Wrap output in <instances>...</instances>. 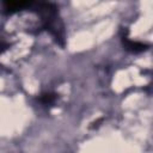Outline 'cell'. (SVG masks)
I'll use <instances>...</instances> for the list:
<instances>
[{
    "mask_svg": "<svg viewBox=\"0 0 153 153\" xmlns=\"http://www.w3.org/2000/svg\"><path fill=\"white\" fill-rule=\"evenodd\" d=\"M128 30H124V33L122 35V43L124 45V48L128 51L131 53H141L143 50H146L148 48V44H145L142 42H137V41H131L128 38Z\"/></svg>",
    "mask_w": 153,
    "mask_h": 153,
    "instance_id": "obj_1",
    "label": "cell"
},
{
    "mask_svg": "<svg viewBox=\"0 0 153 153\" xmlns=\"http://www.w3.org/2000/svg\"><path fill=\"white\" fill-rule=\"evenodd\" d=\"M33 2L31 1H5L4 8L7 13H13L17 11H20L25 7H31Z\"/></svg>",
    "mask_w": 153,
    "mask_h": 153,
    "instance_id": "obj_2",
    "label": "cell"
},
{
    "mask_svg": "<svg viewBox=\"0 0 153 153\" xmlns=\"http://www.w3.org/2000/svg\"><path fill=\"white\" fill-rule=\"evenodd\" d=\"M57 96L56 93H53V92H45V93H42L39 96V102L44 105H50V104H54L55 100H56Z\"/></svg>",
    "mask_w": 153,
    "mask_h": 153,
    "instance_id": "obj_3",
    "label": "cell"
},
{
    "mask_svg": "<svg viewBox=\"0 0 153 153\" xmlns=\"http://www.w3.org/2000/svg\"><path fill=\"white\" fill-rule=\"evenodd\" d=\"M103 122V118H98L97 121H94V122H92L91 123V126H90V128L91 129H94V128H98L99 127V124Z\"/></svg>",
    "mask_w": 153,
    "mask_h": 153,
    "instance_id": "obj_4",
    "label": "cell"
}]
</instances>
